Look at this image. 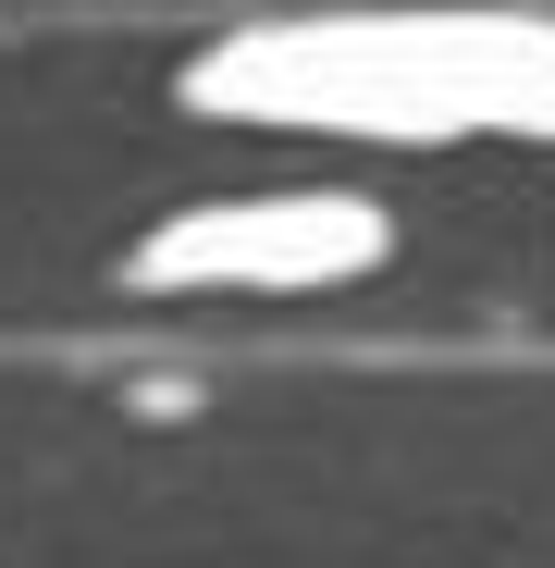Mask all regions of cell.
I'll list each match as a JSON object with an SVG mask.
<instances>
[{
    "instance_id": "obj_1",
    "label": "cell",
    "mask_w": 555,
    "mask_h": 568,
    "mask_svg": "<svg viewBox=\"0 0 555 568\" xmlns=\"http://www.w3.org/2000/svg\"><path fill=\"white\" fill-rule=\"evenodd\" d=\"M185 100L321 136H555V13H285L198 50Z\"/></svg>"
}]
</instances>
